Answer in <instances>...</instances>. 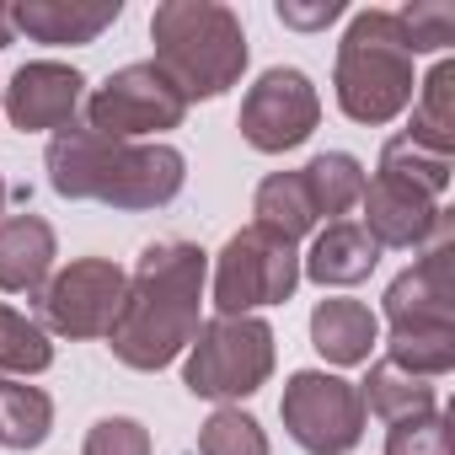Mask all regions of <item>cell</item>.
Instances as JSON below:
<instances>
[{"label": "cell", "instance_id": "6da1fadb", "mask_svg": "<svg viewBox=\"0 0 455 455\" xmlns=\"http://www.w3.org/2000/svg\"><path fill=\"white\" fill-rule=\"evenodd\" d=\"M204 284H209V252L198 242H150L129 274L124 306L108 327V348L118 364L156 375L172 359L188 354L193 332H198V306H204Z\"/></svg>", "mask_w": 455, "mask_h": 455}, {"label": "cell", "instance_id": "7a4b0ae2", "mask_svg": "<svg viewBox=\"0 0 455 455\" xmlns=\"http://www.w3.org/2000/svg\"><path fill=\"white\" fill-rule=\"evenodd\" d=\"M49 188L70 204H108L124 214L166 209L188 182V156L166 140H108L70 124L44 150Z\"/></svg>", "mask_w": 455, "mask_h": 455}, {"label": "cell", "instance_id": "3957f363", "mask_svg": "<svg viewBox=\"0 0 455 455\" xmlns=\"http://www.w3.org/2000/svg\"><path fill=\"white\" fill-rule=\"evenodd\" d=\"M450 236L428 242L423 258L402 268L380 295L386 359L423 380L455 370V242Z\"/></svg>", "mask_w": 455, "mask_h": 455}, {"label": "cell", "instance_id": "277c9868", "mask_svg": "<svg viewBox=\"0 0 455 455\" xmlns=\"http://www.w3.org/2000/svg\"><path fill=\"white\" fill-rule=\"evenodd\" d=\"M156 70L188 97L214 102L225 97L247 70V28L225 0H161L150 17Z\"/></svg>", "mask_w": 455, "mask_h": 455}, {"label": "cell", "instance_id": "5b68a950", "mask_svg": "<svg viewBox=\"0 0 455 455\" xmlns=\"http://www.w3.org/2000/svg\"><path fill=\"white\" fill-rule=\"evenodd\" d=\"M332 92H338V108L343 118L354 124H391L412 108V54H407V38L396 28V12H354L348 17V33L338 44V65H332Z\"/></svg>", "mask_w": 455, "mask_h": 455}, {"label": "cell", "instance_id": "8992f818", "mask_svg": "<svg viewBox=\"0 0 455 455\" xmlns=\"http://www.w3.org/2000/svg\"><path fill=\"white\" fill-rule=\"evenodd\" d=\"M274 375V327L263 316H209L182 354V386L204 402L236 407Z\"/></svg>", "mask_w": 455, "mask_h": 455}, {"label": "cell", "instance_id": "52a82bcc", "mask_svg": "<svg viewBox=\"0 0 455 455\" xmlns=\"http://www.w3.org/2000/svg\"><path fill=\"white\" fill-rule=\"evenodd\" d=\"M295 290H300V252L263 225H242L214 252V279H209L214 316H258L268 306H284Z\"/></svg>", "mask_w": 455, "mask_h": 455}, {"label": "cell", "instance_id": "ba28073f", "mask_svg": "<svg viewBox=\"0 0 455 455\" xmlns=\"http://www.w3.org/2000/svg\"><path fill=\"white\" fill-rule=\"evenodd\" d=\"M279 418H284V434L306 455H348L364 439V418L370 412H364L354 380L327 375V370H295L284 380Z\"/></svg>", "mask_w": 455, "mask_h": 455}, {"label": "cell", "instance_id": "9c48e42d", "mask_svg": "<svg viewBox=\"0 0 455 455\" xmlns=\"http://www.w3.org/2000/svg\"><path fill=\"white\" fill-rule=\"evenodd\" d=\"M81 108H86V129L108 140H156L188 118V97L150 60L113 70Z\"/></svg>", "mask_w": 455, "mask_h": 455}, {"label": "cell", "instance_id": "30bf717a", "mask_svg": "<svg viewBox=\"0 0 455 455\" xmlns=\"http://www.w3.org/2000/svg\"><path fill=\"white\" fill-rule=\"evenodd\" d=\"M129 274L113 258H76L49 284L33 295L38 300V327L49 338H108L118 306H124Z\"/></svg>", "mask_w": 455, "mask_h": 455}, {"label": "cell", "instance_id": "8fae6325", "mask_svg": "<svg viewBox=\"0 0 455 455\" xmlns=\"http://www.w3.org/2000/svg\"><path fill=\"white\" fill-rule=\"evenodd\" d=\"M242 140L258 150V156H284L295 145H306L322 124V92L311 86L306 70L295 65H274L263 70L247 97H242Z\"/></svg>", "mask_w": 455, "mask_h": 455}, {"label": "cell", "instance_id": "7c38bea8", "mask_svg": "<svg viewBox=\"0 0 455 455\" xmlns=\"http://www.w3.org/2000/svg\"><path fill=\"white\" fill-rule=\"evenodd\" d=\"M359 209H364V214H359L364 236H370L380 252H423L428 242H439V236L455 231L439 198H428V193L412 188V182L380 177V172L364 182Z\"/></svg>", "mask_w": 455, "mask_h": 455}, {"label": "cell", "instance_id": "4fadbf2b", "mask_svg": "<svg viewBox=\"0 0 455 455\" xmlns=\"http://www.w3.org/2000/svg\"><path fill=\"white\" fill-rule=\"evenodd\" d=\"M86 102V76L60 60H28L0 86V113L22 134H60L76 124V108Z\"/></svg>", "mask_w": 455, "mask_h": 455}, {"label": "cell", "instance_id": "5bb4252c", "mask_svg": "<svg viewBox=\"0 0 455 455\" xmlns=\"http://www.w3.org/2000/svg\"><path fill=\"white\" fill-rule=\"evenodd\" d=\"M118 17L124 0H17L12 33H28L33 44H54V49H81L97 44Z\"/></svg>", "mask_w": 455, "mask_h": 455}, {"label": "cell", "instance_id": "9a60e30c", "mask_svg": "<svg viewBox=\"0 0 455 455\" xmlns=\"http://www.w3.org/2000/svg\"><path fill=\"white\" fill-rule=\"evenodd\" d=\"M60 236L44 214H6L0 220V295H38L54 274Z\"/></svg>", "mask_w": 455, "mask_h": 455}, {"label": "cell", "instance_id": "2e32d148", "mask_svg": "<svg viewBox=\"0 0 455 455\" xmlns=\"http://www.w3.org/2000/svg\"><path fill=\"white\" fill-rule=\"evenodd\" d=\"M380 247L364 236L359 220H327L311 236V252L300 258V279L322 284V290H354L375 274Z\"/></svg>", "mask_w": 455, "mask_h": 455}, {"label": "cell", "instance_id": "e0dca14e", "mask_svg": "<svg viewBox=\"0 0 455 455\" xmlns=\"http://www.w3.org/2000/svg\"><path fill=\"white\" fill-rule=\"evenodd\" d=\"M375 343H380V316L364 300H343V295L316 300V311H311V348L327 364H338V370L370 364Z\"/></svg>", "mask_w": 455, "mask_h": 455}, {"label": "cell", "instance_id": "ac0fdd59", "mask_svg": "<svg viewBox=\"0 0 455 455\" xmlns=\"http://www.w3.org/2000/svg\"><path fill=\"white\" fill-rule=\"evenodd\" d=\"M252 225H263V231H274L279 242H300V236H316V204H311V188L300 172H268L252 193Z\"/></svg>", "mask_w": 455, "mask_h": 455}, {"label": "cell", "instance_id": "d6986e66", "mask_svg": "<svg viewBox=\"0 0 455 455\" xmlns=\"http://www.w3.org/2000/svg\"><path fill=\"white\" fill-rule=\"evenodd\" d=\"M407 140H418L423 150H439V156H455V60H439L423 81H418V97H412V118L402 129Z\"/></svg>", "mask_w": 455, "mask_h": 455}, {"label": "cell", "instance_id": "ffe728a7", "mask_svg": "<svg viewBox=\"0 0 455 455\" xmlns=\"http://www.w3.org/2000/svg\"><path fill=\"white\" fill-rule=\"evenodd\" d=\"M359 402H364V412H375L380 423H402V418L434 412V407H439V391H434V380L407 375L402 364L380 359V364H370V375H364V386H359Z\"/></svg>", "mask_w": 455, "mask_h": 455}, {"label": "cell", "instance_id": "44dd1931", "mask_svg": "<svg viewBox=\"0 0 455 455\" xmlns=\"http://www.w3.org/2000/svg\"><path fill=\"white\" fill-rule=\"evenodd\" d=\"M300 177H306L311 204H316L322 220H343L348 209H359L364 182H370V177H364V161L348 156V150H322V156H311V161L300 166Z\"/></svg>", "mask_w": 455, "mask_h": 455}, {"label": "cell", "instance_id": "7402d4cb", "mask_svg": "<svg viewBox=\"0 0 455 455\" xmlns=\"http://www.w3.org/2000/svg\"><path fill=\"white\" fill-rule=\"evenodd\" d=\"M54 428V396L33 380L0 375V444L6 450H38Z\"/></svg>", "mask_w": 455, "mask_h": 455}, {"label": "cell", "instance_id": "603a6c76", "mask_svg": "<svg viewBox=\"0 0 455 455\" xmlns=\"http://www.w3.org/2000/svg\"><path fill=\"white\" fill-rule=\"evenodd\" d=\"M49 364H54L49 332L33 316H22V311H12L6 300H0V375L6 380H33Z\"/></svg>", "mask_w": 455, "mask_h": 455}, {"label": "cell", "instance_id": "cb8c5ba5", "mask_svg": "<svg viewBox=\"0 0 455 455\" xmlns=\"http://www.w3.org/2000/svg\"><path fill=\"white\" fill-rule=\"evenodd\" d=\"M450 166H455V156L423 150V145L407 140V134H391V140L380 145V177L412 182V188H423L428 198H444V188H450Z\"/></svg>", "mask_w": 455, "mask_h": 455}, {"label": "cell", "instance_id": "d4e9b609", "mask_svg": "<svg viewBox=\"0 0 455 455\" xmlns=\"http://www.w3.org/2000/svg\"><path fill=\"white\" fill-rule=\"evenodd\" d=\"M198 455H268V428L242 407H214L198 428Z\"/></svg>", "mask_w": 455, "mask_h": 455}, {"label": "cell", "instance_id": "484cf974", "mask_svg": "<svg viewBox=\"0 0 455 455\" xmlns=\"http://www.w3.org/2000/svg\"><path fill=\"white\" fill-rule=\"evenodd\" d=\"M396 28L407 38V54H444L455 44V6L450 0H412L396 12Z\"/></svg>", "mask_w": 455, "mask_h": 455}, {"label": "cell", "instance_id": "4316f807", "mask_svg": "<svg viewBox=\"0 0 455 455\" xmlns=\"http://www.w3.org/2000/svg\"><path fill=\"white\" fill-rule=\"evenodd\" d=\"M386 455H455L450 412L434 407V412H423V418H402V423H391V434H386Z\"/></svg>", "mask_w": 455, "mask_h": 455}, {"label": "cell", "instance_id": "83f0119b", "mask_svg": "<svg viewBox=\"0 0 455 455\" xmlns=\"http://www.w3.org/2000/svg\"><path fill=\"white\" fill-rule=\"evenodd\" d=\"M81 455H150V428L140 418H97L86 428V444Z\"/></svg>", "mask_w": 455, "mask_h": 455}, {"label": "cell", "instance_id": "f1b7e54d", "mask_svg": "<svg viewBox=\"0 0 455 455\" xmlns=\"http://www.w3.org/2000/svg\"><path fill=\"white\" fill-rule=\"evenodd\" d=\"M348 6L343 0H279V22L295 28V33H322L343 17Z\"/></svg>", "mask_w": 455, "mask_h": 455}, {"label": "cell", "instance_id": "f546056e", "mask_svg": "<svg viewBox=\"0 0 455 455\" xmlns=\"http://www.w3.org/2000/svg\"><path fill=\"white\" fill-rule=\"evenodd\" d=\"M17 33H12V6H0V49H6Z\"/></svg>", "mask_w": 455, "mask_h": 455}, {"label": "cell", "instance_id": "4dcf8cb0", "mask_svg": "<svg viewBox=\"0 0 455 455\" xmlns=\"http://www.w3.org/2000/svg\"><path fill=\"white\" fill-rule=\"evenodd\" d=\"M6 198H12V188H6V177H0V220H6Z\"/></svg>", "mask_w": 455, "mask_h": 455}]
</instances>
